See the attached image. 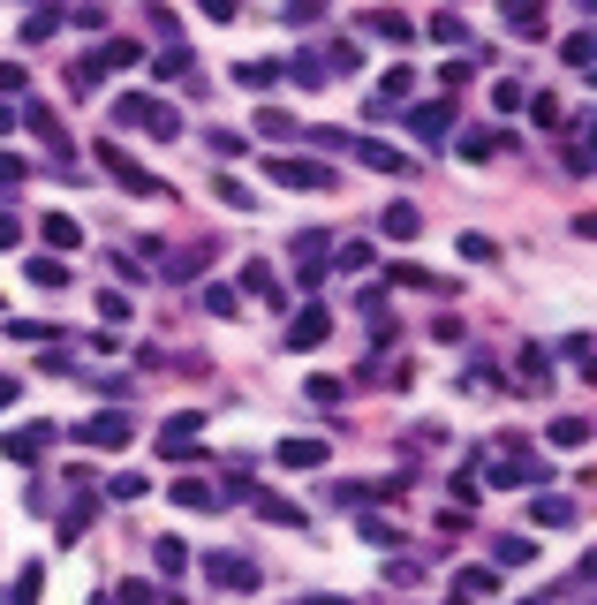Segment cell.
Here are the masks:
<instances>
[{"label": "cell", "instance_id": "6da1fadb", "mask_svg": "<svg viewBox=\"0 0 597 605\" xmlns=\"http://www.w3.org/2000/svg\"><path fill=\"white\" fill-rule=\"evenodd\" d=\"M242 477H250V462L227 469V484H220L227 500H250V515H257V522H280V530H310V507H295L288 492H265V484H242Z\"/></svg>", "mask_w": 597, "mask_h": 605}, {"label": "cell", "instance_id": "7a4b0ae2", "mask_svg": "<svg viewBox=\"0 0 597 605\" xmlns=\"http://www.w3.org/2000/svg\"><path fill=\"white\" fill-rule=\"evenodd\" d=\"M114 129H137V137L167 144V137H182V114H174L159 91H121L114 99Z\"/></svg>", "mask_w": 597, "mask_h": 605}, {"label": "cell", "instance_id": "3957f363", "mask_svg": "<svg viewBox=\"0 0 597 605\" xmlns=\"http://www.w3.org/2000/svg\"><path fill=\"white\" fill-rule=\"evenodd\" d=\"M61 439H76V447H99V454H121L129 439H137V416L121 409H99V416H84V424H61Z\"/></svg>", "mask_w": 597, "mask_h": 605}, {"label": "cell", "instance_id": "277c9868", "mask_svg": "<svg viewBox=\"0 0 597 605\" xmlns=\"http://www.w3.org/2000/svg\"><path fill=\"white\" fill-rule=\"evenodd\" d=\"M477 477H492V492H522V484H552V477H545V462H537V454H522L514 439H507L499 454H484V462H477Z\"/></svg>", "mask_w": 597, "mask_h": 605}, {"label": "cell", "instance_id": "5b68a950", "mask_svg": "<svg viewBox=\"0 0 597 605\" xmlns=\"http://www.w3.org/2000/svg\"><path fill=\"white\" fill-rule=\"evenodd\" d=\"M61 447V424L53 416H38V424H16V432H0V462H46V454Z\"/></svg>", "mask_w": 597, "mask_h": 605}, {"label": "cell", "instance_id": "8992f818", "mask_svg": "<svg viewBox=\"0 0 597 605\" xmlns=\"http://www.w3.org/2000/svg\"><path fill=\"white\" fill-rule=\"evenodd\" d=\"M401 129H409L424 152H439V144L454 137V106H446V99H416L409 114H401Z\"/></svg>", "mask_w": 597, "mask_h": 605}, {"label": "cell", "instance_id": "52a82bcc", "mask_svg": "<svg viewBox=\"0 0 597 605\" xmlns=\"http://www.w3.org/2000/svg\"><path fill=\"white\" fill-rule=\"evenodd\" d=\"M265 174H273L280 190H333V167H325V159H295V152H273V159H265Z\"/></svg>", "mask_w": 597, "mask_h": 605}, {"label": "cell", "instance_id": "ba28073f", "mask_svg": "<svg viewBox=\"0 0 597 605\" xmlns=\"http://www.w3.org/2000/svg\"><path fill=\"white\" fill-rule=\"evenodd\" d=\"M99 167H106V174H114V182H121V190H129V197H159V190H167V182H159V174H152V167H137V159L121 152V144H114V137H106V144H99Z\"/></svg>", "mask_w": 597, "mask_h": 605}, {"label": "cell", "instance_id": "9c48e42d", "mask_svg": "<svg viewBox=\"0 0 597 605\" xmlns=\"http://www.w3.org/2000/svg\"><path fill=\"white\" fill-rule=\"evenodd\" d=\"M288 258H295V280H303V288H318V280H325V258H333V235L303 227V235H288Z\"/></svg>", "mask_w": 597, "mask_h": 605}, {"label": "cell", "instance_id": "30bf717a", "mask_svg": "<svg viewBox=\"0 0 597 605\" xmlns=\"http://www.w3.org/2000/svg\"><path fill=\"white\" fill-rule=\"evenodd\" d=\"M167 500L182 507V515H220V507H227V492H220L212 477H174V484H167Z\"/></svg>", "mask_w": 597, "mask_h": 605}, {"label": "cell", "instance_id": "8fae6325", "mask_svg": "<svg viewBox=\"0 0 597 605\" xmlns=\"http://www.w3.org/2000/svg\"><path fill=\"white\" fill-rule=\"evenodd\" d=\"M348 152H356L371 174H393V182H409V174H416L409 152H393V144H378V137H348Z\"/></svg>", "mask_w": 597, "mask_h": 605}, {"label": "cell", "instance_id": "7c38bea8", "mask_svg": "<svg viewBox=\"0 0 597 605\" xmlns=\"http://www.w3.org/2000/svg\"><path fill=\"white\" fill-rule=\"evenodd\" d=\"M325 333H333V311H325V303H303V311L288 318V333H280V341H288L295 356H310V348H318Z\"/></svg>", "mask_w": 597, "mask_h": 605}, {"label": "cell", "instance_id": "4fadbf2b", "mask_svg": "<svg viewBox=\"0 0 597 605\" xmlns=\"http://www.w3.org/2000/svg\"><path fill=\"white\" fill-rule=\"evenodd\" d=\"M205 575L220 590H257V560L250 553H227V545H220V553H205Z\"/></svg>", "mask_w": 597, "mask_h": 605}, {"label": "cell", "instance_id": "5bb4252c", "mask_svg": "<svg viewBox=\"0 0 597 605\" xmlns=\"http://www.w3.org/2000/svg\"><path fill=\"white\" fill-rule=\"evenodd\" d=\"M197 432H205V416H197V409H174L167 424H159V454H167V462H182V454L197 447Z\"/></svg>", "mask_w": 597, "mask_h": 605}, {"label": "cell", "instance_id": "9a60e30c", "mask_svg": "<svg viewBox=\"0 0 597 605\" xmlns=\"http://www.w3.org/2000/svg\"><path fill=\"white\" fill-rule=\"evenodd\" d=\"M212 265V242H182V250H159V273L167 280H197Z\"/></svg>", "mask_w": 597, "mask_h": 605}, {"label": "cell", "instance_id": "2e32d148", "mask_svg": "<svg viewBox=\"0 0 597 605\" xmlns=\"http://www.w3.org/2000/svg\"><path fill=\"white\" fill-rule=\"evenodd\" d=\"M280 84H303V91H318V84H333V76H325V53H318V46H303V53H288V61H280Z\"/></svg>", "mask_w": 597, "mask_h": 605}, {"label": "cell", "instance_id": "e0dca14e", "mask_svg": "<svg viewBox=\"0 0 597 605\" xmlns=\"http://www.w3.org/2000/svg\"><path fill=\"white\" fill-rule=\"evenodd\" d=\"M38 235L53 242V258H76V250H84V227H76L69 212H46V220H38Z\"/></svg>", "mask_w": 597, "mask_h": 605}, {"label": "cell", "instance_id": "ac0fdd59", "mask_svg": "<svg viewBox=\"0 0 597 605\" xmlns=\"http://www.w3.org/2000/svg\"><path fill=\"white\" fill-rule=\"evenodd\" d=\"M499 16H507V31H514V38H537V31L552 23V8H545V0H507Z\"/></svg>", "mask_w": 597, "mask_h": 605}, {"label": "cell", "instance_id": "d6986e66", "mask_svg": "<svg viewBox=\"0 0 597 605\" xmlns=\"http://www.w3.org/2000/svg\"><path fill=\"white\" fill-rule=\"evenodd\" d=\"M446 144H454V152L469 159V167H484V159L499 152V137H492V129H484V121H469V129H454V137H446Z\"/></svg>", "mask_w": 597, "mask_h": 605}, {"label": "cell", "instance_id": "ffe728a7", "mask_svg": "<svg viewBox=\"0 0 597 605\" xmlns=\"http://www.w3.org/2000/svg\"><path fill=\"white\" fill-rule=\"evenodd\" d=\"M378 235H386V242H416V235H424V212H416V205H386V212H378Z\"/></svg>", "mask_w": 597, "mask_h": 605}, {"label": "cell", "instance_id": "44dd1931", "mask_svg": "<svg viewBox=\"0 0 597 605\" xmlns=\"http://www.w3.org/2000/svg\"><path fill=\"white\" fill-rule=\"evenodd\" d=\"M529 515H537V530H567V522H575V500H567V492H537Z\"/></svg>", "mask_w": 597, "mask_h": 605}, {"label": "cell", "instance_id": "7402d4cb", "mask_svg": "<svg viewBox=\"0 0 597 605\" xmlns=\"http://www.w3.org/2000/svg\"><path fill=\"white\" fill-rule=\"evenodd\" d=\"M529 560H537V545H529L522 530H507V537H492V568L507 575V568H529Z\"/></svg>", "mask_w": 597, "mask_h": 605}, {"label": "cell", "instance_id": "603a6c76", "mask_svg": "<svg viewBox=\"0 0 597 605\" xmlns=\"http://www.w3.org/2000/svg\"><path fill=\"white\" fill-rule=\"evenodd\" d=\"M38 590H46V568H38V560H23L16 583L0 590V605H38Z\"/></svg>", "mask_w": 597, "mask_h": 605}, {"label": "cell", "instance_id": "cb8c5ba5", "mask_svg": "<svg viewBox=\"0 0 597 605\" xmlns=\"http://www.w3.org/2000/svg\"><path fill=\"white\" fill-rule=\"evenodd\" d=\"M144 61H152V76H159V84H182L197 53H189V46H159V53H144Z\"/></svg>", "mask_w": 597, "mask_h": 605}, {"label": "cell", "instance_id": "d4e9b609", "mask_svg": "<svg viewBox=\"0 0 597 605\" xmlns=\"http://www.w3.org/2000/svg\"><path fill=\"white\" fill-rule=\"evenodd\" d=\"M356 537H363V545H378V553H393V545H409V537L393 530L386 515H371V507H363V515H356Z\"/></svg>", "mask_w": 597, "mask_h": 605}, {"label": "cell", "instance_id": "484cf974", "mask_svg": "<svg viewBox=\"0 0 597 605\" xmlns=\"http://www.w3.org/2000/svg\"><path fill=\"white\" fill-rule=\"evenodd\" d=\"M363 31H371V38H386V46H409V38H416V23H409V16H393V8H378V16H363Z\"/></svg>", "mask_w": 597, "mask_h": 605}, {"label": "cell", "instance_id": "4316f807", "mask_svg": "<svg viewBox=\"0 0 597 605\" xmlns=\"http://www.w3.org/2000/svg\"><path fill=\"white\" fill-rule=\"evenodd\" d=\"M454 590H461V598H499V568H492V560H477V568L454 575Z\"/></svg>", "mask_w": 597, "mask_h": 605}, {"label": "cell", "instance_id": "83f0119b", "mask_svg": "<svg viewBox=\"0 0 597 605\" xmlns=\"http://www.w3.org/2000/svg\"><path fill=\"white\" fill-rule=\"evenodd\" d=\"M325 462V439H280V469H318Z\"/></svg>", "mask_w": 597, "mask_h": 605}, {"label": "cell", "instance_id": "f1b7e54d", "mask_svg": "<svg viewBox=\"0 0 597 605\" xmlns=\"http://www.w3.org/2000/svg\"><path fill=\"white\" fill-rule=\"evenodd\" d=\"M545 439H552V447H590V416H552Z\"/></svg>", "mask_w": 597, "mask_h": 605}, {"label": "cell", "instance_id": "f546056e", "mask_svg": "<svg viewBox=\"0 0 597 605\" xmlns=\"http://www.w3.org/2000/svg\"><path fill=\"white\" fill-rule=\"evenodd\" d=\"M257 137H273V144H295V137H303V121H295V114H280V106H265V114H257Z\"/></svg>", "mask_w": 597, "mask_h": 605}, {"label": "cell", "instance_id": "4dcf8cb0", "mask_svg": "<svg viewBox=\"0 0 597 605\" xmlns=\"http://www.w3.org/2000/svg\"><path fill=\"white\" fill-rule=\"evenodd\" d=\"M23 280H31V288H69V265H61V258H31V265H23Z\"/></svg>", "mask_w": 597, "mask_h": 605}, {"label": "cell", "instance_id": "1f68e13d", "mask_svg": "<svg viewBox=\"0 0 597 605\" xmlns=\"http://www.w3.org/2000/svg\"><path fill=\"white\" fill-rule=\"evenodd\" d=\"M235 295H265V303H280V280H273V265H257V258H250V265H242V288H235Z\"/></svg>", "mask_w": 597, "mask_h": 605}, {"label": "cell", "instance_id": "d6a6232c", "mask_svg": "<svg viewBox=\"0 0 597 605\" xmlns=\"http://www.w3.org/2000/svg\"><path fill=\"white\" fill-rule=\"evenodd\" d=\"M235 84L242 91H273L280 84V61H235Z\"/></svg>", "mask_w": 597, "mask_h": 605}, {"label": "cell", "instance_id": "836d02e7", "mask_svg": "<svg viewBox=\"0 0 597 605\" xmlns=\"http://www.w3.org/2000/svg\"><path fill=\"white\" fill-rule=\"evenodd\" d=\"M371 258H378L371 242H333V258H325V265H341V273H371Z\"/></svg>", "mask_w": 597, "mask_h": 605}, {"label": "cell", "instance_id": "e575fe53", "mask_svg": "<svg viewBox=\"0 0 597 605\" xmlns=\"http://www.w3.org/2000/svg\"><path fill=\"white\" fill-rule=\"evenodd\" d=\"M61 23H69V8H38V16L23 23V46H46V38L61 31Z\"/></svg>", "mask_w": 597, "mask_h": 605}, {"label": "cell", "instance_id": "d590c367", "mask_svg": "<svg viewBox=\"0 0 597 605\" xmlns=\"http://www.w3.org/2000/svg\"><path fill=\"white\" fill-rule=\"evenodd\" d=\"M152 568H159V575H182V568H189V545H174V537H152Z\"/></svg>", "mask_w": 597, "mask_h": 605}, {"label": "cell", "instance_id": "8d00e7d4", "mask_svg": "<svg viewBox=\"0 0 597 605\" xmlns=\"http://www.w3.org/2000/svg\"><path fill=\"white\" fill-rule=\"evenodd\" d=\"M23 182H31V159H23V152H0V197H16Z\"/></svg>", "mask_w": 597, "mask_h": 605}, {"label": "cell", "instance_id": "74e56055", "mask_svg": "<svg viewBox=\"0 0 597 605\" xmlns=\"http://www.w3.org/2000/svg\"><path fill=\"white\" fill-rule=\"evenodd\" d=\"M409 91H416V69H409V61H393V69H386V84H378V99H409Z\"/></svg>", "mask_w": 597, "mask_h": 605}, {"label": "cell", "instance_id": "f35d334b", "mask_svg": "<svg viewBox=\"0 0 597 605\" xmlns=\"http://www.w3.org/2000/svg\"><path fill=\"white\" fill-rule=\"evenodd\" d=\"M356 69H363V53L348 46V38H341V46H325V76H356Z\"/></svg>", "mask_w": 597, "mask_h": 605}, {"label": "cell", "instance_id": "ab89813d", "mask_svg": "<svg viewBox=\"0 0 597 605\" xmlns=\"http://www.w3.org/2000/svg\"><path fill=\"white\" fill-rule=\"evenodd\" d=\"M529 114H537V129H545V137H552V129H567V114H560V99H552V91H537V99H529Z\"/></svg>", "mask_w": 597, "mask_h": 605}, {"label": "cell", "instance_id": "60d3db41", "mask_svg": "<svg viewBox=\"0 0 597 605\" xmlns=\"http://www.w3.org/2000/svg\"><path fill=\"white\" fill-rule=\"evenodd\" d=\"M197 303H205L212 318H235V311H242V295H235V288H220V280H212V288L197 295Z\"/></svg>", "mask_w": 597, "mask_h": 605}, {"label": "cell", "instance_id": "b9f144b4", "mask_svg": "<svg viewBox=\"0 0 597 605\" xmlns=\"http://www.w3.org/2000/svg\"><path fill=\"white\" fill-rule=\"evenodd\" d=\"M106 605H159V590L144 583V575H129V583H121V590H114V598H106Z\"/></svg>", "mask_w": 597, "mask_h": 605}, {"label": "cell", "instance_id": "7bdbcfd3", "mask_svg": "<svg viewBox=\"0 0 597 605\" xmlns=\"http://www.w3.org/2000/svg\"><path fill=\"white\" fill-rule=\"evenodd\" d=\"M144 492H152V484H144L137 469H121V477H106V500H144Z\"/></svg>", "mask_w": 597, "mask_h": 605}, {"label": "cell", "instance_id": "ee69618b", "mask_svg": "<svg viewBox=\"0 0 597 605\" xmlns=\"http://www.w3.org/2000/svg\"><path fill=\"white\" fill-rule=\"evenodd\" d=\"M560 61H567V69H590V31H567L560 38Z\"/></svg>", "mask_w": 597, "mask_h": 605}, {"label": "cell", "instance_id": "f6af8a7d", "mask_svg": "<svg viewBox=\"0 0 597 605\" xmlns=\"http://www.w3.org/2000/svg\"><path fill=\"white\" fill-rule=\"evenodd\" d=\"M461 258H469V265H492L499 242H492V235H461Z\"/></svg>", "mask_w": 597, "mask_h": 605}, {"label": "cell", "instance_id": "bcb514c9", "mask_svg": "<svg viewBox=\"0 0 597 605\" xmlns=\"http://www.w3.org/2000/svg\"><path fill=\"white\" fill-rule=\"evenodd\" d=\"M129 311H137V303H129V295H121V288H106V295H99V318H106V326H121V318H129Z\"/></svg>", "mask_w": 597, "mask_h": 605}, {"label": "cell", "instance_id": "7dc6e473", "mask_svg": "<svg viewBox=\"0 0 597 605\" xmlns=\"http://www.w3.org/2000/svg\"><path fill=\"white\" fill-rule=\"evenodd\" d=\"M431 38H439V46H461V38H469V23H461V16H431Z\"/></svg>", "mask_w": 597, "mask_h": 605}, {"label": "cell", "instance_id": "c3c4849f", "mask_svg": "<svg viewBox=\"0 0 597 605\" xmlns=\"http://www.w3.org/2000/svg\"><path fill=\"white\" fill-rule=\"evenodd\" d=\"M280 16H288V23H318L325 0H280Z\"/></svg>", "mask_w": 597, "mask_h": 605}, {"label": "cell", "instance_id": "681fc988", "mask_svg": "<svg viewBox=\"0 0 597 605\" xmlns=\"http://www.w3.org/2000/svg\"><path fill=\"white\" fill-rule=\"evenodd\" d=\"M522 379L537 386V379H552V363H545V348H522Z\"/></svg>", "mask_w": 597, "mask_h": 605}, {"label": "cell", "instance_id": "f907efd6", "mask_svg": "<svg viewBox=\"0 0 597 605\" xmlns=\"http://www.w3.org/2000/svg\"><path fill=\"white\" fill-rule=\"evenodd\" d=\"M356 303H363V318H386V288H378V280H363Z\"/></svg>", "mask_w": 597, "mask_h": 605}, {"label": "cell", "instance_id": "816d5d0a", "mask_svg": "<svg viewBox=\"0 0 597 605\" xmlns=\"http://www.w3.org/2000/svg\"><path fill=\"white\" fill-rule=\"evenodd\" d=\"M197 8H205V23H235L242 16V0H197Z\"/></svg>", "mask_w": 597, "mask_h": 605}, {"label": "cell", "instance_id": "f5cc1de1", "mask_svg": "<svg viewBox=\"0 0 597 605\" xmlns=\"http://www.w3.org/2000/svg\"><path fill=\"white\" fill-rule=\"evenodd\" d=\"M560 356H567V363H582V371H590V333H567V341H560Z\"/></svg>", "mask_w": 597, "mask_h": 605}, {"label": "cell", "instance_id": "db71d44e", "mask_svg": "<svg viewBox=\"0 0 597 605\" xmlns=\"http://www.w3.org/2000/svg\"><path fill=\"white\" fill-rule=\"evenodd\" d=\"M220 205H235V212H250V190H242L235 174H220Z\"/></svg>", "mask_w": 597, "mask_h": 605}, {"label": "cell", "instance_id": "11a10c76", "mask_svg": "<svg viewBox=\"0 0 597 605\" xmlns=\"http://www.w3.org/2000/svg\"><path fill=\"white\" fill-rule=\"evenodd\" d=\"M23 84H31V76H23V61H0V91H8V99H16Z\"/></svg>", "mask_w": 597, "mask_h": 605}, {"label": "cell", "instance_id": "9f6ffc18", "mask_svg": "<svg viewBox=\"0 0 597 605\" xmlns=\"http://www.w3.org/2000/svg\"><path fill=\"white\" fill-rule=\"evenodd\" d=\"M16 242H23V220H16V212H0V250H16Z\"/></svg>", "mask_w": 597, "mask_h": 605}, {"label": "cell", "instance_id": "6f0895ef", "mask_svg": "<svg viewBox=\"0 0 597 605\" xmlns=\"http://www.w3.org/2000/svg\"><path fill=\"white\" fill-rule=\"evenodd\" d=\"M16 394H23V379H16V371H0V409H16Z\"/></svg>", "mask_w": 597, "mask_h": 605}, {"label": "cell", "instance_id": "680465c9", "mask_svg": "<svg viewBox=\"0 0 597 605\" xmlns=\"http://www.w3.org/2000/svg\"><path fill=\"white\" fill-rule=\"evenodd\" d=\"M16 129H23V114H16V106H0V137H16Z\"/></svg>", "mask_w": 597, "mask_h": 605}, {"label": "cell", "instance_id": "91938a15", "mask_svg": "<svg viewBox=\"0 0 597 605\" xmlns=\"http://www.w3.org/2000/svg\"><path fill=\"white\" fill-rule=\"evenodd\" d=\"M295 605H341V598H295Z\"/></svg>", "mask_w": 597, "mask_h": 605}, {"label": "cell", "instance_id": "94428289", "mask_svg": "<svg viewBox=\"0 0 597 605\" xmlns=\"http://www.w3.org/2000/svg\"><path fill=\"white\" fill-rule=\"evenodd\" d=\"M522 605H552V598H522Z\"/></svg>", "mask_w": 597, "mask_h": 605}, {"label": "cell", "instance_id": "6125c7cd", "mask_svg": "<svg viewBox=\"0 0 597 605\" xmlns=\"http://www.w3.org/2000/svg\"><path fill=\"white\" fill-rule=\"evenodd\" d=\"M575 8H590V0H575Z\"/></svg>", "mask_w": 597, "mask_h": 605}]
</instances>
